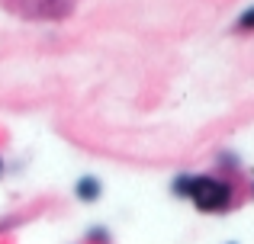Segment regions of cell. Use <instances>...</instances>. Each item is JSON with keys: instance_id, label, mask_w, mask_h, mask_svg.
<instances>
[{"instance_id": "cell-1", "label": "cell", "mask_w": 254, "mask_h": 244, "mask_svg": "<svg viewBox=\"0 0 254 244\" xmlns=\"http://www.w3.org/2000/svg\"><path fill=\"white\" fill-rule=\"evenodd\" d=\"M190 199L196 202L206 212H219V209L229 206L232 199V187L222 180H212V177H193L190 183Z\"/></svg>"}, {"instance_id": "cell-2", "label": "cell", "mask_w": 254, "mask_h": 244, "mask_svg": "<svg viewBox=\"0 0 254 244\" xmlns=\"http://www.w3.org/2000/svg\"><path fill=\"white\" fill-rule=\"evenodd\" d=\"M26 3H29L32 16H52V19H58V16H68V13H71L74 0H26Z\"/></svg>"}, {"instance_id": "cell-3", "label": "cell", "mask_w": 254, "mask_h": 244, "mask_svg": "<svg viewBox=\"0 0 254 244\" xmlns=\"http://www.w3.org/2000/svg\"><path fill=\"white\" fill-rule=\"evenodd\" d=\"M77 196H81V199H87V202L97 199V196H100V183L93 180V177H84V180L77 183Z\"/></svg>"}, {"instance_id": "cell-4", "label": "cell", "mask_w": 254, "mask_h": 244, "mask_svg": "<svg viewBox=\"0 0 254 244\" xmlns=\"http://www.w3.org/2000/svg\"><path fill=\"white\" fill-rule=\"evenodd\" d=\"M238 29H242V32H251L254 29V6H248V10L238 16Z\"/></svg>"}, {"instance_id": "cell-5", "label": "cell", "mask_w": 254, "mask_h": 244, "mask_svg": "<svg viewBox=\"0 0 254 244\" xmlns=\"http://www.w3.org/2000/svg\"><path fill=\"white\" fill-rule=\"evenodd\" d=\"M90 238H93V241H106V232H100V228H93V232H90Z\"/></svg>"}]
</instances>
